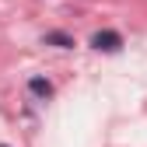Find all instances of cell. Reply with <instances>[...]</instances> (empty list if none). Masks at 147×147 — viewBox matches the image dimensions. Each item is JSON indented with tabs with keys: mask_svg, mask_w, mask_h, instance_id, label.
I'll return each mask as SVG.
<instances>
[{
	"mask_svg": "<svg viewBox=\"0 0 147 147\" xmlns=\"http://www.w3.org/2000/svg\"><path fill=\"white\" fill-rule=\"evenodd\" d=\"M123 46H126V39L116 28H102V32L91 35V49H98V53H119Z\"/></svg>",
	"mask_w": 147,
	"mask_h": 147,
	"instance_id": "obj_1",
	"label": "cell"
},
{
	"mask_svg": "<svg viewBox=\"0 0 147 147\" xmlns=\"http://www.w3.org/2000/svg\"><path fill=\"white\" fill-rule=\"evenodd\" d=\"M28 95L35 102H49L53 98V81H46V77H28Z\"/></svg>",
	"mask_w": 147,
	"mask_h": 147,
	"instance_id": "obj_2",
	"label": "cell"
},
{
	"mask_svg": "<svg viewBox=\"0 0 147 147\" xmlns=\"http://www.w3.org/2000/svg\"><path fill=\"white\" fill-rule=\"evenodd\" d=\"M42 42H46V46H56V49H74V46H77V39H74L70 32H63V28L46 32V35H42Z\"/></svg>",
	"mask_w": 147,
	"mask_h": 147,
	"instance_id": "obj_3",
	"label": "cell"
},
{
	"mask_svg": "<svg viewBox=\"0 0 147 147\" xmlns=\"http://www.w3.org/2000/svg\"><path fill=\"white\" fill-rule=\"evenodd\" d=\"M0 147H11V144H0Z\"/></svg>",
	"mask_w": 147,
	"mask_h": 147,
	"instance_id": "obj_4",
	"label": "cell"
}]
</instances>
